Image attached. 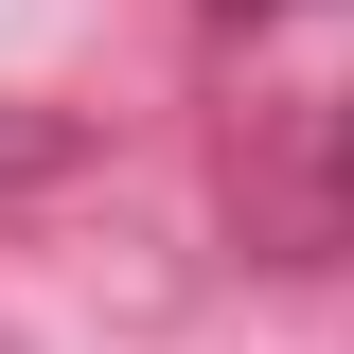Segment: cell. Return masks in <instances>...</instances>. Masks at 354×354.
<instances>
[{"label":"cell","mask_w":354,"mask_h":354,"mask_svg":"<svg viewBox=\"0 0 354 354\" xmlns=\"http://www.w3.org/2000/svg\"><path fill=\"white\" fill-rule=\"evenodd\" d=\"M71 160V124H53V106H0V177H53Z\"/></svg>","instance_id":"6da1fadb"}]
</instances>
